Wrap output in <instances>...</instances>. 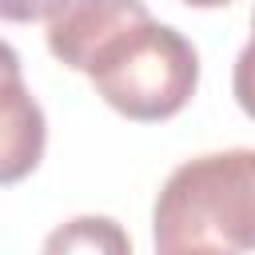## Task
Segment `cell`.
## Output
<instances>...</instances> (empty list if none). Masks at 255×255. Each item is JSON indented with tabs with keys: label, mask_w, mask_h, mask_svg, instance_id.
<instances>
[{
	"label": "cell",
	"mask_w": 255,
	"mask_h": 255,
	"mask_svg": "<svg viewBox=\"0 0 255 255\" xmlns=\"http://www.w3.org/2000/svg\"><path fill=\"white\" fill-rule=\"evenodd\" d=\"M155 251L211 243L223 251H255V147L207 151L179 163L151 207Z\"/></svg>",
	"instance_id": "obj_1"
},
{
	"label": "cell",
	"mask_w": 255,
	"mask_h": 255,
	"mask_svg": "<svg viewBox=\"0 0 255 255\" xmlns=\"http://www.w3.org/2000/svg\"><path fill=\"white\" fill-rule=\"evenodd\" d=\"M96 96L135 124H159L187 108L199 88L195 44L159 20H139L112 36L84 72Z\"/></svg>",
	"instance_id": "obj_2"
},
{
	"label": "cell",
	"mask_w": 255,
	"mask_h": 255,
	"mask_svg": "<svg viewBox=\"0 0 255 255\" xmlns=\"http://www.w3.org/2000/svg\"><path fill=\"white\" fill-rule=\"evenodd\" d=\"M147 16L151 12L143 0H68L48 20V52L72 72H88V64L112 36Z\"/></svg>",
	"instance_id": "obj_3"
},
{
	"label": "cell",
	"mask_w": 255,
	"mask_h": 255,
	"mask_svg": "<svg viewBox=\"0 0 255 255\" xmlns=\"http://www.w3.org/2000/svg\"><path fill=\"white\" fill-rule=\"evenodd\" d=\"M44 112L28 96L16 64V48H4V159H0V179L16 183L28 171H36L44 155Z\"/></svg>",
	"instance_id": "obj_4"
},
{
	"label": "cell",
	"mask_w": 255,
	"mask_h": 255,
	"mask_svg": "<svg viewBox=\"0 0 255 255\" xmlns=\"http://www.w3.org/2000/svg\"><path fill=\"white\" fill-rule=\"evenodd\" d=\"M40 255H131V239L112 215H72L48 231Z\"/></svg>",
	"instance_id": "obj_5"
},
{
	"label": "cell",
	"mask_w": 255,
	"mask_h": 255,
	"mask_svg": "<svg viewBox=\"0 0 255 255\" xmlns=\"http://www.w3.org/2000/svg\"><path fill=\"white\" fill-rule=\"evenodd\" d=\"M231 92H235V104L255 120V12H251V40H247V44H243V52L235 56Z\"/></svg>",
	"instance_id": "obj_6"
},
{
	"label": "cell",
	"mask_w": 255,
	"mask_h": 255,
	"mask_svg": "<svg viewBox=\"0 0 255 255\" xmlns=\"http://www.w3.org/2000/svg\"><path fill=\"white\" fill-rule=\"evenodd\" d=\"M68 0H0V16L8 24H32V20H52Z\"/></svg>",
	"instance_id": "obj_7"
},
{
	"label": "cell",
	"mask_w": 255,
	"mask_h": 255,
	"mask_svg": "<svg viewBox=\"0 0 255 255\" xmlns=\"http://www.w3.org/2000/svg\"><path fill=\"white\" fill-rule=\"evenodd\" d=\"M155 255H235V251H223L211 243H187V247H171V251H155Z\"/></svg>",
	"instance_id": "obj_8"
},
{
	"label": "cell",
	"mask_w": 255,
	"mask_h": 255,
	"mask_svg": "<svg viewBox=\"0 0 255 255\" xmlns=\"http://www.w3.org/2000/svg\"><path fill=\"white\" fill-rule=\"evenodd\" d=\"M183 4H191V8H223L231 0H183Z\"/></svg>",
	"instance_id": "obj_9"
}]
</instances>
